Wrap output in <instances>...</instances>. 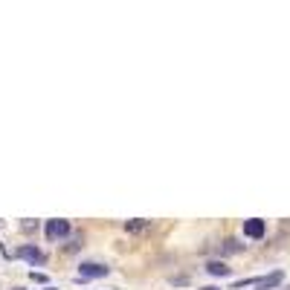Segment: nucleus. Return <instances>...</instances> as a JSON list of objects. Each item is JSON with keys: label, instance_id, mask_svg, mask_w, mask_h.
I'll return each instance as SVG.
<instances>
[{"label": "nucleus", "instance_id": "nucleus-2", "mask_svg": "<svg viewBox=\"0 0 290 290\" xmlns=\"http://www.w3.org/2000/svg\"><path fill=\"white\" fill-rule=\"evenodd\" d=\"M44 232H46L50 241H61V238L70 235V221H64V218H53V221H46Z\"/></svg>", "mask_w": 290, "mask_h": 290}, {"label": "nucleus", "instance_id": "nucleus-8", "mask_svg": "<svg viewBox=\"0 0 290 290\" xmlns=\"http://www.w3.org/2000/svg\"><path fill=\"white\" fill-rule=\"evenodd\" d=\"M241 250H244V244H238L235 238H227V241H224V247H221V253H224V255H232V253H241Z\"/></svg>", "mask_w": 290, "mask_h": 290}, {"label": "nucleus", "instance_id": "nucleus-10", "mask_svg": "<svg viewBox=\"0 0 290 290\" xmlns=\"http://www.w3.org/2000/svg\"><path fill=\"white\" fill-rule=\"evenodd\" d=\"M200 290H218V287H200Z\"/></svg>", "mask_w": 290, "mask_h": 290}, {"label": "nucleus", "instance_id": "nucleus-1", "mask_svg": "<svg viewBox=\"0 0 290 290\" xmlns=\"http://www.w3.org/2000/svg\"><path fill=\"white\" fill-rule=\"evenodd\" d=\"M110 273V267H105V264H99V261H82L79 264V281H84V279H105Z\"/></svg>", "mask_w": 290, "mask_h": 290}, {"label": "nucleus", "instance_id": "nucleus-3", "mask_svg": "<svg viewBox=\"0 0 290 290\" xmlns=\"http://www.w3.org/2000/svg\"><path fill=\"white\" fill-rule=\"evenodd\" d=\"M15 255H18V258H23V261H29V264H44V253H41L38 247H32V244L18 247V250H15Z\"/></svg>", "mask_w": 290, "mask_h": 290}, {"label": "nucleus", "instance_id": "nucleus-5", "mask_svg": "<svg viewBox=\"0 0 290 290\" xmlns=\"http://www.w3.org/2000/svg\"><path fill=\"white\" fill-rule=\"evenodd\" d=\"M281 281H284V273L276 270V273H270V276H264V279L258 281V287H261V290H270V287H279Z\"/></svg>", "mask_w": 290, "mask_h": 290}, {"label": "nucleus", "instance_id": "nucleus-12", "mask_svg": "<svg viewBox=\"0 0 290 290\" xmlns=\"http://www.w3.org/2000/svg\"><path fill=\"white\" fill-rule=\"evenodd\" d=\"M46 290H55V287H46Z\"/></svg>", "mask_w": 290, "mask_h": 290}, {"label": "nucleus", "instance_id": "nucleus-6", "mask_svg": "<svg viewBox=\"0 0 290 290\" xmlns=\"http://www.w3.org/2000/svg\"><path fill=\"white\" fill-rule=\"evenodd\" d=\"M206 273H209V276H229L232 270H229L224 261H209L206 264Z\"/></svg>", "mask_w": 290, "mask_h": 290}, {"label": "nucleus", "instance_id": "nucleus-11", "mask_svg": "<svg viewBox=\"0 0 290 290\" xmlns=\"http://www.w3.org/2000/svg\"><path fill=\"white\" fill-rule=\"evenodd\" d=\"M12 290H23V287H12Z\"/></svg>", "mask_w": 290, "mask_h": 290}, {"label": "nucleus", "instance_id": "nucleus-4", "mask_svg": "<svg viewBox=\"0 0 290 290\" xmlns=\"http://www.w3.org/2000/svg\"><path fill=\"white\" fill-rule=\"evenodd\" d=\"M264 232H267V224H264L261 218H250V221H244V235L247 238H264Z\"/></svg>", "mask_w": 290, "mask_h": 290}, {"label": "nucleus", "instance_id": "nucleus-9", "mask_svg": "<svg viewBox=\"0 0 290 290\" xmlns=\"http://www.w3.org/2000/svg\"><path fill=\"white\" fill-rule=\"evenodd\" d=\"M29 276H32V281H46V276H44V273H35V270H32Z\"/></svg>", "mask_w": 290, "mask_h": 290}, {"label": "nucleus", "instance_id": "nucleus-7", "mask_svg": "<svg viewBox=\"0 0 290 290\" xmlns=\"http://www.w3.org/2000/svg\"><path fill=\"white\" fill-rule=\"evenodd\" d=\"M151 227V221H142V218H134V221H125V229L128 232H142V229Z\"/></svg>", "mask_w": 290, "mask_h": 290}]
</instances>
